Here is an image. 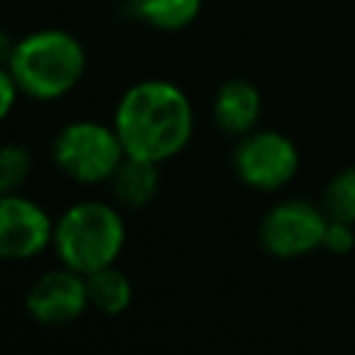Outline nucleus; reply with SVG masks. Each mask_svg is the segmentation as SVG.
I'll return each mask as SVG.
<instances>
[{
  "mask_svg": "<svg viewBox=\"0 0 355 355\" xmlns=\"http://www.w3.org/2000/svg\"><path fill=\"white\" fill-rule=\"evenodd\" d=\"M327 219L330 216L324 214V208L308 200H280L261 216L258 241L275 258H302L322 250Z\"/></svg>",
  "mask_w": 355,
  "mask_h": 355,
  "instance_id": "obj_6",
  "label": "nucleus"
},
{
  "mask_svg": "<svg viewBox=\"0 0 355 355\" xmlns=\"http://www.w3.org/2000/svg\"><path fill=\"white\" fill-rule=\"evenodd\" d=\"M92 308L89 302V288H86V275L69 269V266H55L44 269L25 291V311L33 322L44 327H58L80 319Z\"/></svg>",
  "mask_w": 355,
  "mask_h": 355,
  "instance_id": "obj_8",
  "label": "nucleus"
},
{
  "mask_svg": "<svg viewBox=\"0 0 355 355\" xmlns=\"http://www.w3.org/2000/svg\"><path fill=\"white\" fill-rule=\"evenodd\" d=\"M111 122L128 155L164 164L189 147L194 136V105L178 83L144 78L119 94Z\"/></svg>",
  "mask_w": 355,
  "mask_h": 355,
  "instance_id": "obj_1",
  "label": "nucleus"
},
{
  "mask_svg": "<svg viewBox=\"0 0 355 355\" xmlns=\"http://www.w3.org/2000/svg\"><path fill=\"white\" fill-rule=\"evenodd\" d=\"M53 164L61 175L80 186L111 183L114 172L125 161L122 139L111 125L100 119H72L53 139Z\"/></svg>",
  "mask_w": 355,
  "mask_h": 355,
  "instance_id": "obj_4",
  "label": "nucleus"
},
{
  "mask_svg": "<svg viewBox=\"0 0 355 355\" xmlns=\"http://www.w3.org/2000/svg\"><path fill=\"white\" fill-rule=\"evenodd\" d=\"M128 11L147 28L175 33L200 17L202 0H128Z\"/></svg>",
  "mask_w": 355,
  "mask_h": 355,
  "instance_id": "obj_12",
  "label": "nucleus"
},
{
  "mask_svg": "<svg viewBox=\"0 0 355 355\" xmlns=\"http://www.w3.org/2000/svg\"><path fill=\"white\" fill-rule=\"evenodd\" d=\"M352 247H355V225L341 222V219H327L322 250H327L333 255H347Z\"/></svg>",
  "mask_w": 355,
  "mask_h": 355,
  "instance_id": "obj_15",
  "label": "nucleus"
},
{
  "mask_svg": "<svg viewBox=\"0 0 355 355\" xmlns=\"http://www.w3.org/2000/svg\"><path fill=\"white\" fill-rule=\"evenodd\" d=\"M3 67L19 83L22 97L53 103L83 80L89 55L83 42L69 31L39 28L17 42L3 36Z\"/></svg>",
  "mask_w": 355,
  "mask_h": 355,
  "instance_id": "obj_2",
  "label": "nucleus"
},
{
  "mask_svg": "<svg viewBox=\"0 0 355 355\" xmlns=\"http://www.w3.org/2000/svg\"><path fill=\"white\" fill-rule=\"evenodd\" d=\"M17 97H22V89H19V83L14 80V75L3 67V69H0V116H8V114L14 111Z\"/></svg>",
  "mask_w": 355,
  "mask_h": 355,
  "instance_id": "obj_16",
  "label": "nucleus"
},
{
  "mask_svg": "<svg viewBox=\"0 0 355 355\" xmlns=\"http://www.w3.org/2000/svg\"><path fill=\"white\" fill-rule=\"evenodd\" d=\"M158 166L161 164H155V161L125 155V161L119 164V169L111 178L114 200L122 208H133V211L150 205L158 194Z\"/></svg>",
  "mask_w": 355,
  "mask_h": 355,
  "instance_id": "obj_10",
  "label": "nucleus"
},
{
  "mask_svg": "<svg viewBox=\"0 0 355 355\" xmlns=\"http://www.w3.org/2000/svg\"><path fill=\"white\" fill-rule=\"evenodd\" d=\"M55 219L36 200L6 191L0 197V255L6 261H31L53 247Z\"/></svg>",
  "mask_w": 355,
  "mask_h": 355,
  "instance_id": "obj_7",
  "label": "nucleus"
},
{
  "mask_svg": "<svg viewBox=\"0 0 355 355\" xmlns=\"http://www.w3.org/2000/svg\"><path fill=\"white\" fill-rule=\"evenodd\" d=\"M233 172L255 191H280L300 172V150L286 133L275 128H255L236 141Z\"/></svg>",
  "mask_w": 355,
  "mask_h": 355,
  "instance_id": "obj_5",
  "label": "nucleus"
},
{
  "mask_svg": "<svg viewBox=\"0 0 355 355\" xmlns=\"http://www.w3.org/2000/svg\"><path fill=\"white\" fill-rule=\"evenodd\" d=\"M261 111H263V97H261L258 86L244 78L225 80L216 89L214 103H211L214 125L233 139H241L244 133L255 130Z\"/></svg>",
  "mask_w": 355,
  "mask_h": 355,
  "instance_id": "obj_9",
  "label": "nucleus"
},
{
  "mask_svg": "<svg viewBox=\"0 0 355 355\" xmlns=\"http://www.w3.org/2000/svg\"><path fill=\"white\" fill-rule=\"evenodd\" d=\"M31 175V153L22 144H6L0 150V191H19Z\"/></svg>",
  "mask_w": 355,
  "mask_h": 355,
  "instance_id": "obj_14",
  "label": "nucleus"
},
{
  "mask_svg": "<svg viewBox=\"0 0 355 355\" xmlns=\"http://www.w3.org/2000/svg\"><path fill=\"white\" fill-rule=\"evenodd\" d=\"M128 230L119 208L105 200H78L55 219L53 252L58 263L92 275L116 263Z\"/></svg>",
  "mask_w": 355,
  "mask_h": 355,
  "instance_id": "obj_3",
  "label": "nucleus"
},
{
  "mask_svg": "<svg viewBox=\"0 0 355 355\" xmlns=\"http://www.w3.org/2000/svg\"><path fill=\"white\" fill-rule=\"evenodd\" d=\"M322 208L330 219L355 225V166H344L327 180L322 194Z\"/></svg>",
  "mask_w": 355,
  "mask_h": 355,
  "instance_id": "obj_13",
  "label": "nucleus"
},
{
  "mask_svg": "<svg viewBox=\"0 0 355 355\" xmlns=\"http://www.w3.org/2000/svg\"><path fill=\"white\" fill-rule=\"evenodd\" d=\"M86 288L92 308L103 316H119L133 302V283L116 263L86 275Z\"/></svg>",
  "mask_w": 355,
  "mask_h": 355,
  "instance_id": "obj_11",
  "label": "nucleus"
}]
</instances>
